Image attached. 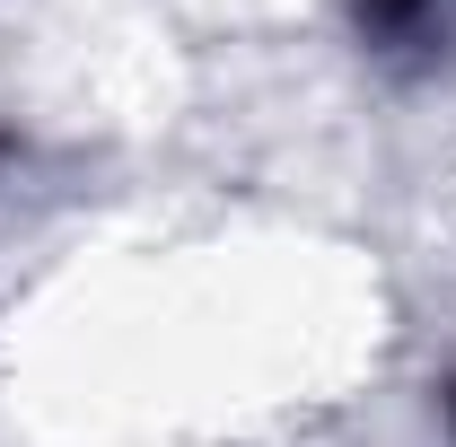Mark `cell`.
I'll use <instances>...</instances> for the list:
<instances>
[{
    "mask_svg": "<svg viewBox=\"0 0 456 447\" xmlns=\"http://www.w3.org/2000/svg\"><path fill=\"white\" fill-rule=\"evenodd\" d=\"M448 430H456V378H448Z\"/></svg>",
    "mask_w": 456,
    "mask_h": 447,
    "instance_id": "cell-1",
    "label": "cell"
}]
</instances>
